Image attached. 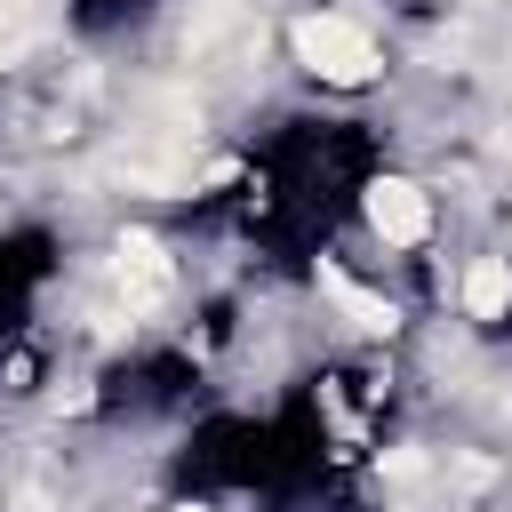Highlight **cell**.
I'll list each match as a JSON object with an SVG mask.
<instances>
[{"mask_svg":"<svg viewBox=\"0 0 512 512\" xmlns=\"http://www.w3.org/2000/svg\"><path fill=\"white\" fill-rule=\"evenodd\" d=\"M296 56H304V72H320V80H336V88H360V80H376V48H368V32L360 24H344V16H296Z\"/></svg>","mask_w":512,"mask_h":512,"instance_id":"6da1fadb","label":"cell"},{"mask_svg":"<svg viewBox=\"0 0 512 512\" xmlns=\"http://www.w3.org/2000/svg\"><path fill=\"white\" fill-rule=\"evenodd\" d=\"M112 280H120L128 312L160 304V296H168V256H160V240H152V232H120V248H112Z\"/></svg>","mask_w":512,"mask_h":512,"instance_id":"7a4b0ae2","label":"cell"},{"mask_svg":"<svg viewBox=\"0 0 512 512\" xmlns=\"http://www.w3.org/2000/svg\"><path fill=\"white\" fill-rule=\"evenodd\" d=\"M368 224H376L384 240H424L432 208H424V192H416L408 176H376V184H368Z\"/></svg>","mask_w":512,"mask_h":512,"instance_id":"3957f363","label":"cell"},{"mask_svg":"<svg viewBox=\"0 0 512 512\" xmlns=\"http://www.w3.org/2000/svg\"><path fill=\"white\" fill-rule=\"evenodd\" d=\"M320 296H328V304H336V312H344L360 336H392V328H400V312H392L384 296H368L352 272H336V264H320Z\"/></svg>","mask_w":512,"mask_h":512,"instance_id":"277c9868","label":"cell"},{"mask_svg":"<svg viewBox=\"0 0 512 512\" xmlns=\"http://www.w3.org/2000/svg\"><path fill=\"white\" fill-rule=\"evenodd\" d=\"M128 184H144V192H184V184H200L184 160H168V152H152V144H120V160H112Z\"/></svg>","mask_w":512,"mask_h":512,"instance_id":"5b68a950","label":"cell"},{"mask_svg":"<svg viewBox=\"0 0 512 512\" xmlns=\"http://www.w3.org/2000/svg\"><path fill=\"white\" fill-rule=\"evenodd\" d=\"M504 304H512V272H504V256H480L464 272V312L472 320H504Z\"/></svg>","mask_w":512,"mask_h":512,"instance_id":"8992f818","label":"cell"},{"mask_svg":"<svg viewBox=\"0 0 512 512\" xmlns=\"http://www.w3.org/2000/svg\"><path fill=\"white\" fill-rule=\"evenodd\" d=\"M8 512H48V496H40V488H32V480H24V488H16V496H8Z\"/></svg>","mask_w":512,"mask_h":512,"instance_id":"52a82bcc","label":"cell"}]
</instances>
